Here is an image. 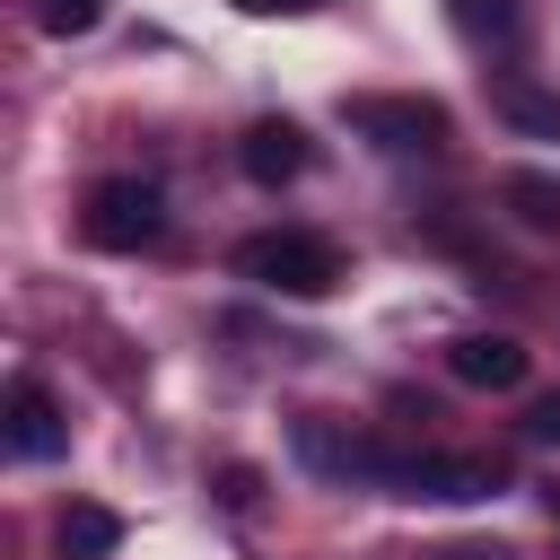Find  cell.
Wrapping results in <instances>:
<instances>
[{"mask_svg":"<svg viewBox=\"0 0 560 560\" xmlns=\"http://www.w3.org/2000/svg\"><path fill=\"white\" fill-rule=\"evenodd\" d=\"M236 280L271 289V298H332L341 289V254L306 228H262L236 245Z\"/></svg>","mask_w":560,"mask_h":560,"instance_id":"1","label":"cell"},{"mask_svg":"<svg viewBox=\"0 0 560 560\" xmlns=\"http://www.w3.org/2000/svg\"><path fill=\"white\" fill-rule=\"evenodd\" d=\"M79 236H88L96 254H140V245L166 236V192H158L149 175H105V184L88 192V210H79Z\"/></svg>","mask_w":560,"mask_h":560,"instance_id":"2","label":"cell"},{"mask_svg":"<svg viewBox=\"0 0 560 560\" xmlns=\"http://www.w3.org/2000/svg\"><path fill=\"white\" fill-rule=\"evenodd\" d=\"M341 122L359 140L394 149V158H420V149L446 140V105L438 96H341Z\"/></svg>","mask_w":560,"mask_h":560,"instance_id":"3","label":"cell"},{"mask_svg":"<svg viewBox=\"0 0 560 560\" xmlns=\"http://www.w3.org/2000/svg\"><path fill=\"white\" fill-rule=\"evenodd\" d=\"M0 429H9V455H26V464H52V455H70V420H61V402H52L35 376H18V385H9V402H0Z\"/></svg>","mask_w":560,"mask_h":560,"instance_id":"4","label":"cell"},{"mask_svg":"<svg viewBox=\"0 0 560 560\" xmlns=\"http://www.w3.org/2000/svg\"><path fill=\"white\" fill-rule=\"evenodd\" d=\"M298 464H315L332 481H385L394 472V446H376L359 429H332V420H298Z\"/></svg>","mask_w":560,"mask_h":560,"instance_id":"5","label":"cell"},{"mask_svg":"<svg viewBox=\"0 0 560 560\" xmlns=\"http://www.w3.org/2000/svg\"><path fill=\"white\" fill-rule=\"evenodd\" d=\"M394 499H490L499 472L472 464V455H394Z\"/></svg>","mask_w":560,"mask_h":560,"instance_id":"6","label":"cell"},{"mask_svg":"<svg viewBox=\"0 0 560 560\" xmlns=\"http://www.w3.org/2000/svg\"><path fill=\"white\" fill-rule=\"evenodd\" d=\"M446 368H455V385H481V394H508V385H525V341L516 332H464V341H446Z\"/></svg>","mask_w":560,"mask_h":560,"instance_id":"7","label":"cell"},{"mask_svg":"<svg viewBox=\"0 0 560 560\" xmlns=\"http://www.w3.org/2000/svg\"><path fill=\"white\" fill-rule=\"evenodd\" d=\"M236 166H245L254 184H289V175H306V131H298L289 114H262V122H245V140H236Z\"/></svg>","mask_w":560,"mask_h":560,"instance_id":"8","label":"cell"},{"mask_svg":"<svg viewBox=\"0 0 560 560\" xmlns=\"http://www.w3.org/2000/svg\"><path fill=\"white\" fill-rule=\"evenodd\" d=\"M499 114H508L516 131H534V140H560V96L534 88V79H499Z\"/></svg>","mask_w":560,"mask_h":560,"instance_id":"9","label":"cell"},{"mask_svg":"<svg viewBox=\"0 0 560 560\" xmlns=\"http://www.w3.org/2000/svg\"><path fill=\"white\" fill-rule=\"evenodd\" d=\"M114 542H122V516H114V508H88V499H79V508L61 516V551H70V560H105Z\"/></svg>","mask_w":560,"mask_h":560,"instance_id":"10","label":"cell"},{"mask_svg":"<svg viewBox=\"0 0 560 560\" xmlns=\"http://www.w3.org/2000/svg\"><path fill=\"white\" fill-rule=\"evenodd\" d=\"M499 201H508L525 228H560V175H534V166H516V175L499 184Z\"/></svg>","mask_w":560,"mask_h":560,"instance_id":"11","label":"cell"},{"mask_svg":"<svg viewBox=\"0 0 560 560\" xmlns=\"http://www.w3.org/2000/svg\"><path fill=\"white\" fill-rule=\"evenodd\" d=\"M446 18H455V35H472V44H508L516 18H525V0H446Z\"/></svg>","mask_w":560,"mask_h":560,"instance_id":"12","label":"cell"},{"mask_svg":"<svg viewBox=\"0 0 560 560\" xmlns=\"http://www.w3.org/2000/svg\"><path fill=\"white\" fill-rule=\"evenodd\" d=\"M105 18V0H35V26L44 35H88Z\"/></svg>","mask_w":560,"mask_h":560,"instance_id":"13","label":"cell"},{"mask_svg":"<svg viewBox=\"0 0 560 560\" xmlns=\"http://www.w3.org/2000/svg\"><path fill=\"white\" fill-rule=\"evenodd\" d=\"M525 438H534V446H560V394H542V402L525 411Z\"/></svg>","mask_w":560,"mask_h":560,"instance_id":"14","label":"cell"},{"mask_svg":"<svg viewBox=\"0 0 560 560\" xmlns=\"http://www.w3.org/2000/svg\"><path fill=\"white\" fill-rule=\"evenodd\" d=\"M438 560H508V551H499V542H446Z\"/></svg>","mask_w":560,"mask_h":560,"instance_id":"15","label":"cell"},{"mask_svg":"<svg viewBox=\"0 0 560 560\" xmlns=\"http://www.w3.org/2000/svg\"><path fill=\"white\" fill-rule=\"evenodd\" d=\"M236 9H254V18H280V9H324V0H236Z\"/></svg>","mask_w":560,"mask_h":560,"instance_id":"16","label":"cell"},{"mask_svg":"<svg viewBox=\"0 0 560 560\" xmlns=\"http://www.w3.org/2000/svg\"><path fill=\"white\" fill-rule=\"evenodd\" d=\"M551 516H560V490H551Z\"/></svg>","mask_w":560,"mask_h":560,"instance_id":"17","label":"cell"}]
</instances>
